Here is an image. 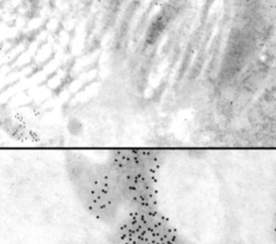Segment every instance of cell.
Segmentation results:
<instances>
[{"label": "cell", "mask_w": 276, "mask_h": 244, "mask_svg": "<svg viewBox=\"0 0 276 244\" xmlns=\"http://www.w3.org/2000/svg\"><path fill=\"white\" fill-rule=\"evenodd\" d=\"M112 228L113 244H191L160 209L127 211Z\"/></svg>", "instance_id": "obj_3"}, {"label": "cell", "mask_w": 276, "mask_h": 244, "mask_svg": "<svg viewBox=\"0 0 276 244\" xmlns=\"http://www.w3.org/2000/svg\"><path fill=\"white\" fill-rule=\"evenodd\" d=\"M273 228L276 231V209H275V212H274V216H273Z\"/></svg>", "instance_id": "obj_4"}, {"label": "cell", "mask_w": 276, "mask_h": 244, "mask_svg": "<svg viewBox=\"0 0 276 244\" xmlns=\"http://www.w3.org/2000/svg\"><path fill=\"white\" fill-rule=\"evenodd\" d=\"M107 161L112 170L125 210L160 209L159 184L163 156L153 149L110 151Z\"/></svg>", "instance_id": "obj_2"}, {"label": "cell", "mask_w": 276, "mask_h": 244, "mask_svg": "<svg viewBox=\"0 0 276 244\" xmlns=\"http://www.w3.org/2000/svg\"><path fill=\"white\" fill-rule=\"evenodd\" d=\"M66 173L77 200L95 220L114 227L126 213L118 184L107 159H91L81 153L66 158Z\"/></svg>", "instance_id": "obj_1"}]
</instances>
